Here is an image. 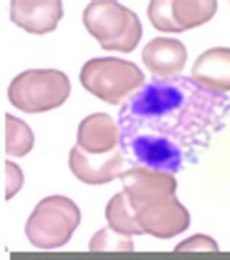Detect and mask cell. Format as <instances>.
<instances>
[{
  "mask_svg": "<svg viewBox=\"0 0 230 260\" xmlns=\"http://www.w3.org/2000/svg\"><path fill=\"white\" fill-rule=\"evenodd\" d=\"M230 98L178 75L143 85L118 113L120 148L140 167L175 174L226 127Z\"/></svg>",
  "mask_w": 230,
  "mask_h": 260,
  "instance_id": "cell-1",
  "label": "cell"
},
{
  "mask_svg": "<svg viewBox=\"0 0 230 260\" xmlns=\"http://www.w3.org/2000/svg\"><path fill=\"white\" fill-rule=\"evenodd\" d=\"M83 24L101 47L131 53L141 40L138 16L118 2H92L83 11Z\"/></svg>",
  "mask_w": 230,
  "mask_h": 260,
  "instance_id": "cell-2",
  "label": "cell"
},
{
  "mask_svg": "<svg viewBox=\"0 0 230 260\" xmlns=\"http://www.w3.org/2000/svg\"><path fill=\"white\" fill-rule=\"evenodd\" d=\"M144 73L138 66L118 57L89 60L81 71L83 88L112 106L126 104L144 85Z\"/></svg>",
  "mask_w": 230,
  "mask_h": 260,
  "instance_id": "cell-3",
  "label": "cell"
},
{
  "mask_svg": "<svg viewBox=\"0 0 230 260\" xmlns=\"http://www.w3.org/2000/svg\"><path fill=\"white\" fill-rule=\"evenodd\" d=\"M81 224V209L66 196H48L29 215L25 234L40 250H57L69 240Z\"/></svg>",
  "mask_w": 230,
  "mask_h": 260,
  "instance_id": "cell-4",
  "label": "cell"
},
{
  "mask_svg": "<svg viewBox=\"0 0 230 260\" xmlns=\"http://www.w3.org/2000/svg\"><path fill=\"white\" fill-rule=\"evenodd\" d=\"M71 85L66 73L56 69H31L19 73L8 88V98L23 113H46L69 98Z\"/></svg>",
  "mask_w": 230,
  "mask_h": 260,
  "instance_id": "cell-5",
  "label": "cell"
},
{
  "mask_svg": "<svg viewBox=\"0 0 230 260\" xmlns=\"http://www.w3.org/2000/svg\"><path fill=\"white\" fill-rule=\"evenodd\" d=\"M217 12V2H150L151 25L163 32H182L208 22Z\"/></svg>",
  "mask_w": 230,
  "mask_h": 260,
  "instance_id": "cell-6",
  "label": "cell"
},
{
  "mask_svg": "<svg viewBox=\"0 0 230 260\" xmlns=\"http://www.w3.org/2000/svg\"><path fill=\"white\" fill-rule=\"evenodd\" d=\"M118 178L124 187L123 191L136 212L149 203L176 196V180L169 173L136 166Z\"/></svg>",
  "mask_w": 230,
  "mask_h": 260,
  "instance_id": "cell-7",
  "label": "cell"
},
{
  "mask_svg": "<svg viewBox=\"0 0 230 260\" xmlns=\"http://www.w3.org/2000/svg\"><path fill=\"white\" fill-rule=\"evenodd\" d=\"M140 226L150 236L169 240L189 228V212L176 196L149 203L137 211Z\"/></svg>",
  "mask_w": 230,
  "mask_h": 260,
  "instance_id": "cell-8",
  "label": "cell"
},
{
  "mask_svg": "<svg viewBox=\"0 0 230 260\" xmlns=\"http://www.w3.org/2000/svg\"><path fill=\"white\" fill-rule=\"evenodd\" d=\"M69 167L71 173L86 184H105L123 174L124 155L120 146L109 154L92 155L76 145L70 151Z\"/></svg>",
  "mask_w": 230,
  "mask_h": 260,
  "instance_id": "cell-9",
  "label": "cell"
},
{
  "mask_svg": "<svg viewBox=\"0 0 230 260\" xmlns=\"http://www.w3.org/2000/svg\"><path fill=\"white\" fill-rule=\"evenodd\" d=\"M141 59L155 78L168 79L178 76V73L184 69L188 53L179 40L158 37L144 46Z\"/></svg>",
  "mask_w": 230,
  "mask_h": 260,
  "instance_id": "cell-10",
  "label": "cell"
},
{
  "mask_svg": "<svg viewBox=\"0 0 230 260\" xmlns=\"http://www.w3.org/2000/svg\"><path fill=\"white\" fill-rule=\"evenodd\" d=\"M120 126L109 114L95 113L85 117L78 129V146L88 154L105 155L120 146Z\"/></svg>",
  "mask_w": 230,
  "mask_h": 260,
  "instance_id": "cell-11",
  "label": "cell"
},
{
  "mask_svg": "<svg viewBox=\"0 0 230 260\" xmlns=\"http://www.w3.org/2000/svg\"><path fill=\"white\" fill-rule=\"evenodd\" d=\"M61 18V2H11L12 22L31 34L41 36L54 31Z\"/></svg>",
  "mask_w": 230,
  "mask_h": 260,
  "instance_id": "cell-12",
  "label": "cell"
},
{
  "mask_svg": "<svg viewBox=\"0 0 230 260\" xmlns=\"http://www.w3.org/2000/svg\"><path fill=\"white\" fill-rule=\"evenodd\" d=\"M191 78L211 91H230V48L216 47L204 51L196 60Z\"/></svg>",
  "mask_w": 230,
  "mask_h": 260,
  "instance_id": "cell-13",
  "label": "cell"
},
{
  "mask_svg": "<svg viewBox=\"0 0 230 260\" xmlns=\"http://www.w3.org/2000/svg\"><path fill=\"white\" fill-rule=\"evenodd\" d=\"M105 218L108 221V225L120 234L128 237L144 234L138 222L137 212L133 209L124 191L117 193L108 202L105 208Z\"/></svg>",
  "mask_w": 230,
  "mask_h": 260,
  "instance_id": "cell-14",
  "label": "cell"
},
{
  "mask_svg": "<svg viewBox=\"0 0 230 260\" xmlns=\"http://www.w3.org/2000/svg\"><path fill=\"white\" fill-rule=\"evenodd\" d=\"M34 146L31 127L12 114H6V152L13 156H25Z\"/></svg>",
  "mask_w": 230,
  "mask_h": 260,
  "instance_id": "cell-15",
  "label": "cell"
},
{
  "mask_svg": "<svg viewBox=\"0 0 230 260\" xmlns=\"http://www.w3.org/2000/svg\"><path fill=\"white\" fill-rule=\"evenodd\" d=\"M91 251H133L134 243L131 238L114 231L111 226L102 228L93 234L89 243Z\"/></svg>",
  "mask_w": 230,
  "mask_h": 260,
  "instance_id": "cell-16",
  "label": "cell"
},
{
  "mask_svg": "<svg viewBox=\"0 0 230 260\" xmlns=\"http://www.w3.org/2000/svg\"><path fill=\"white\" fill-rule=\"evenodd\" d=\"M219 244L214 238L206 234H194L176 244L175 251H219Z\"/></svg>",
  "mask_w": 230,
  "mask_h": 260,
  "instance_id": "cell-17",
  "label": "cell"
},
{
  "mask_svg": "<svg viewBox=\"0 0 230 260\" xmlns=\"http://www.w3.org/2000/svg\"><path fill=\"white\" fill-rule=\"evenodd\" d=\"M23 186V174L21 168L11 161L6 162V193L5 199H12Z\"/></svg>",
  "mask_w": 230,
  "mask_h": 260,
  "instance_id": "cell-18",
  "label": "cell"
}]
</instances>
